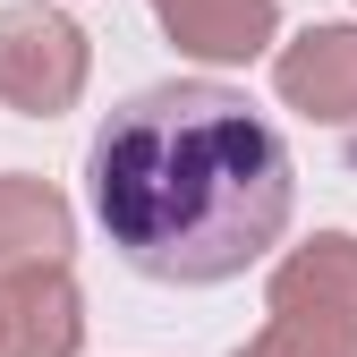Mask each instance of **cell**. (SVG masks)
<instances>
[{
	"label": "cell",
	"instance_id": "6da1fadb",
	"mask_svg": "<svg viewBox=\"0 0 357 357\" xmlns=\"http://www.w3.org/2000/svg\"><path fill=\"white\" fill-rule=\"evenodd\" d=\"M85 178L111 247L145 281L178 289L238 281L264 247H281L298 204L281 128L213 77H170L119 102L85 153Z\"/></svg>",
	"mask_w": 357,
	"mask_h": 357
},
{
	"label": "cell",
	"instance_id": "7a4b0ae2",
	"mask_svg": "<svg viewBox=\"0 0 357 357\" xmlns=\"http://www.w3.org/2000/svg\"><path fill=\"white\" fill-rule=\"evenodd\" d=\"M264 324L238 357H357V238L315 230L264 281Z\"/></svg>",
	"mask_w": 357,
	"mask_h": 357
},
{
	"label": "cell",
	"instance_id": "3957f363",
	"mask_svg": "<svg viewBox=\"0 0 357 357\" xmlns=\"http://www.w3.org/2000/svg\"><path fill=\"white\" fill-rule=\"evenodd\" d=\"M85 94V26L60 17L52 0L0 9V102L17 119H60Z\"/></svg>",
	"mask_w": 357,
	"mask_h": 357
},
{
	"label": "cell",
	"instance_id": "277c9868",
	"mask_svg": "<svg viewBox=\"0 0 357 357\" xmlns=\"http://www.w3.org/2000/svg\"><path fill=\"white\" fill-rule=\"evenodd\" d=\"M273 85L315 128H357V26H306L273 60Z\"/></svg>",
	"mask_w": 357,
	"mask_h": 357
},
{
	"label": "cell",
	"instance_id": "5b68a950",
	"mask_svg": "<svg viewBox=\"0 0 357 357\" xmlns=\"http://www.w3.org/2000/svg\"><path fill=\"white\" fill-rule=\"evenodd\" d=\"M0 340H9V357H77L85 298L68 281V264H34V273L0 281Z\"/></svg>",
	"mask_w": 357,
	"mask_h": 357
},
{
	"label": "cell",
	"instance_id": "8992f818",
	"mask_svg": "<svg viewBox=\"0 0 357 357\" xmlns=\"http://www.w3.org/2000/svg\"><path fill=\"white\" fill-rule=\"evenodd\" d=\"M68 247H77L68 196L34 170H0V281L34 273V264H68Z\"/></svg>",
	"mask_w": 357,
	"mask_h": 357
},
{
	"label": "cell",
	"instance_id": "52a82bcc",
	"mask_svg": "<svg viewBox=\"0 0 357 357\" xmlns=\"http://www.w3.org/2000/svg\"><path fill=\"white\" fill-rule=\"evenodd\" d=\"M153 17H162V34L188 60L230 68V60H255L264 43H273L281 0H153Z\"/></svg>",
	"mask_w": 357,
	"mask_h": 357
},
{
	"label": "cell",
	"instance_id": "ba28073f",
	"mask_svg": "<svg viewBox=\"0 0 357 357\" xmlns=\"http://www.w3.org/2000/svg\"><path fill=\"white\" fill-rule=\"evenodd\" d=\"M0 357H9V340H0Z\"/></svg>",
	"mask_w": 357,
	"mask_h": 357
}]
</instances>
